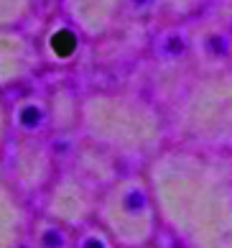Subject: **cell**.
Instances as JSON below:
<instances>
[{"label": "cell", "mask_w": 232, "mask_h": 248, "mask_svg": "<svg viewBox=\"0 0 232 248\" xmlns=\"http://www.w3.org/2000/svg\"><path fill=\"white\" fill-rule=\"evenodd\" d=\"M51 46L57 49L59 54H69V51L74 49V36H72V33H67V31H61V33L54 36Z\"/></svg>", "instance_id": "1"}, {"label": "cell", "mask_w": 232, "mask_h": 248, "mask_svg": "<svg viewBox=\"0 0 232 248\" xmlns=\"http://www.w3.org/2000/svg\"><path fill=\"white\" fill-rule=\"evenodd\" d=\"M89 248H100V246H97V243H89Z\"/></svg>", "instance_id": "2"}, {"label": "cell", "mask_w": 232, "mask_h": 248, "mask_svg": "<svg viewBox=\"0 0 232 248\" xmlns=\"http://www.w3.org/2000/svg\"><path fill=\"white\" fill-rule=\"evenodd\" d=\"M135 3H148V0H135Z\"/></svg>", "instance_id": "3"}]
</instances>
